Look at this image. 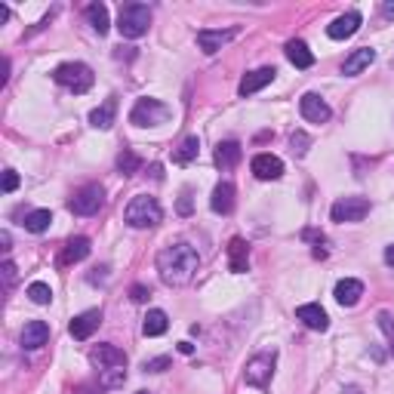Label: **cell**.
I'll return each mask as SVG.
<instances>
[{
	"label": "cell",
	"instance_id": "18",
	"mask_svg": "<svg viewBox=\"0 0 394 394\" xmlns=\"http://www.w3.org/2000/svg\"><path fill=\"white\" fill-rule=\"evenodd\" d=\"M47 342H49V327L44 320H28L22 329V348L34 351V348H44Z\"/></svg>",
	"mask_w": 394,
	"mask_h": 394
},
{
	"label": "cell",
	"instance_id": "8",
	"mask_svg": "<svg viewBox=\"0 0 394 394\" xmlns=\"http://www.w3.org/2000/svg\"><path fill=\"white\" fill-rule=\"evenodd\" d=\"M370 213V200L367 197H339L329 210L333 222H361Z\"/></svg>",
	"mask_w": 394,
	"mask_h": 394
},
{
	"label": "cell",
	"instance_id": "19",
	"mask_svg": "<svg viewBox=\"0 0 394 394\" xmlns=\"http://www.w3.org/2000/svg\"><path fill=\"white\" fill-rule=\"evenodd\" d=\"M372 62H376V49H370V47H361V49H354V53H351L345 62H342V74L354 77V74H361L363 68H370Z\"/></svg>",
	"mask_w": 394,
	"mask_h": 394
},
{
	"label": "cell",
	"instance_id": "30",
	"mask_svg": "<svg viewBox=\"0 0 394 394\" xmlns=\"http://www.w3.org/2000/svg\"><path fill=\"white\" fill-rule=\"evenodd\" d=\"M139 167H142V157L136 151H130V148H124V151L117 154V170L124 176H136L139 173Z\"/></svg>",
	"mask_w": 394,
	"mask_h": 394
},
{
	"label": "cell",
	"instance_id": "11",
	"mask_svg": "<svg viewBox=\"0 0 394 394\" xmlns=\"http://www.w3.org/2000/svg\"><path fill=\"white\" fill-rule=\"evenodd\" d=\"M99 324H102V311H99V308H90V311L77 314V318L71 320L68 333L74 336L77 342H83V339H90V336L96 333V329H99Z\"/></svg>",
	"mask_w": 394,
	"mask_h": 394
},
{
	"label": "cell",
	"instance_id": "26",
	"mask_svg": "<svg viewBox=\"0 0 394 394\" xmlns=\"http://www.w3.org/2000/svg\"><path fill=\"white\" fill-rule=\"evenodd\" d=\"M87 19H90L92 31H96L99 38H102V34H108L111 22H108V6H105V3H90L87 6Z\"/></svg>",
	"mask_w": 394,
	"mask_h": 394
},
{
	"label": "cell",
	"instance_id": "16",
	"mask_svg": "<svg viewBox=\"0 0 394 394\" xmlns=\"http://www.w3.org/2000/svg\"><path fill=\"white\" fill-rule=\"evenodd\" d=\"M228 268L234 274H243L249 268V243L243 238H231L228 240Z\"/></svg>",
	"mask_w": 394,
	"mask_h": 394
},
{
	"label": "cell",
	"instance_id": "23",
	"mask_svg": "<svg viewBox=\"0 0 394 394\" xmlns=\"http://www.w3.org/2000/svg\"><path fill=\"white\" fill-rule=\"evenodd\" d=\"M240 157H243L240 142H234V139L219 142V148H216V167L219 170H234L240 163Z\"/></svg>",
	"mask_w": 394,
	"mask_h": 394
},
{
	"label": "cell",
	"instance_id": "42",
	"mask_svg": "<svg viewBox=\"0 0 394 394\" xmlns=\"http://www.w3.org/2000/svg\"><path fill=\"white\" fill-rule=\"evenodd\" d=\"M151 176L157 179V182H161V179H163V167H161V163H151Z\"/></svg>",
	"mask_w": 394,
	"mask_h": 394
},
{
	"label": "cell",
	"instance_id": "34",
	"mask_svg": "<svg viewBox=\"0 0 394 394\" xmlns=\"http://www.w3.org/2000/svg\"><path fill=\"white\" fill-rule=\"evenodd\" d=\"M376 324H379V329H382L385 336H388L391 351H394V318H391L388 311H379V314H376Z\"/></svg>",
	"mask_w": 394,
	"mask_h": 394
},
{
	"label": "cell",
	"instance_id": "4",
	"mask_svg": "<svg viewBox=\"0 0 394 394\" xmlns=\"http://www.w3.org/2000/svg\"><path fill=\"white\" fill-rule=\"evenodd\" d=\"M148 25H151V10L145 3H126L120 6V16H117V31L120 38H142L148 34Z\"/></svg>",
	"mask_w": 394,
	"mask_h": 394
},
{
	"label": "cell",
	"instance_id": "31",
	"mask_svg": "<svg viewBox=\"0 0 394 394\" xmlns=\"http://www.w3.org/2000/svg\"><path fill=\"white\" fill-rule=\"evenodd\" d=\"M126 382V370L117 367V370H102L99 372V388H120Z\"/></svg>",
	"mask_w": 394,
	"mask_h": 394
},
{
	"label": "cell",
	"instance_id": "20",
	"mask_svg": "<svg viewBox=\"0 0 394 394\" xmlns=\"http://www.w3.org/2000/svg\"><path fill=\"white\" fill-rule=\"evenodd\" d=\"M87 256H90V238H71L65 243V249H62V256H59V265L68 268V265L83 262Z\"/></svg>",
	"mask_w": 394,
	"mask_h": 394
},
{
	"label": "cell",
	"instance_id": "13",
	"mask_svg": "<svg viewBox=\"0 0 394 394\" xmlns=\"http://www.w3.org/2000/svg\"><path fill=\"white\" fill-rule=\"evenodd\" d=\"M92 367H99V372L102 370H117V367H126V354L120 351L117 345H99L96 351L90 354Z\"/></svg>",
	"mask_w": 394,
	"mask_h": 394
},
{
	"label": "cell",
	"instance_id": "32",
	"mask_svg": "<svg viewBox=\"0 0 394 394\" xmlns=\"http://www.w3.org/2000/svg\"><path fill=\"white\" fill-rule=\"evenodd\" d=\"M28 299H31L34 305H49L53 302V290H49V284H44V281H34L28 286Z\"/></svg>",
	"mask_w": 394,
	"mask_h": 394
},
{
	"label": "cell",
	"instance_id": "28",
	"mask_svg": "<svg viewBox=\"0 0 394 394\" xmlns=\"http://www.w3.org/2000/svg\"><path fill=\"white\" fill-rule=\"evenodd\" d=\"M197 154H200V139L197 136H185V139L179 142V148L173 151V163H191Z\"/></svg>",
	"mask_w": 394,
	"mask_h": 394
},
{
	"label": "cell",
	"instance_id": "3",
	"mask_svg": "<svg viewBox=\"0 0 394 394\" xmlns=\"http://www.w3.org/2000/svg\"><path fill=\"white\" fill-rule=\"evenodd\" d=\"M53 81L59 83V87H65L81 96V92H87L92 87L96 74H92V68L83 65V62H62V65L53 71Z\"/></svg>",
	"mask_w": 394,
	"mask_h": 394
},
{
	"label": "cell",
	"instance_id": "14",
	"mask_svg": "<svg viewBox=\"0 0 394 394\" xmlns=\"http://www.w3.org/2000/svg\"><path fill=\"white\" fill-rule=\"evenodd\" d=\"M296 318L302 320V324L308 329H318V333H327L329 329V318H327V311L320 305H314V302H308V305H299L296 308Z\"/></svg>",
	"mask_w": 394,
	"mask_h": 394
},
{
	"label": "cell",
	"instance_id": "44",
	"mask_svg": "<svg viewBox=\"0 0 394 394\" xmlns=\"http://www.w3.org/2000/svg\"><path fill=\"white\" fill-rule=\"evenodd\" d=\"M0 243H3V249H6V253H10V231H3V234H0Z\"/></svg>",
	"mask_w": 394,
	"mask_h": 394
},
{
	"label": "cell",
	"instance_id": "45",
	"mask_svg": "<svg viewBox=\"0 0 394 394\" xmlns=\"http://www.w3.org/2000/svg\"><path fill=\"white\" fill-rule=\"evenodd\" d=\"M382 13L385 16H394V3H382Z\"/></svg>",
	"mask_w": 394,
	"mask_h": 394
},
{
	"label": "cell",
	"instance_id": "10",
	"mask_svg": "<svg viewBox=\"0 0 394 394\" xmlns=\"http://www.w3.org/2000/svg\"><path fill=\"white\" fill-rule=\"evenodd\" d=\"M299 111H302V117H305V120H311V124H327V120L333 117L329 105L318 96V92H305L302 102H299Z\"/></svg>",
	"mask_w": 394,
	"mask_h": 394
},
{
	"label": "cell",
	"instance_id": "46",
	"mask_svg": "<svg viewBox=\"0 0 394 394\" xmlns=\"http://www.w3.org/2000/svg\"><path fill=\"white\" fill-rule=\"evenodd\" d=\"M136 394H151V391H136Z\"/></svg>",
	"mask_w": 394,
	"mask_h": 394
},
{
	"label": "cell",
	"instance_id": "2",
	"mask_svg": "<svg viewBox=\"0 0 394 394\" xmlns=\"http://www.w3.org/2000/svg\"><path fill=\"white\" fill-rule=\"evenodd\" d=\"M163 219V210L157 204V197L151 195H136L124 210V222L130 228H154Z\"/></svg>",
	"mask_w": 394,
	"mask_h": 394
},
{
	"label": "cell",
	"instance_id": "5",
	"mask_svg": "<svg viewBox=\"0 0 394 394\" xmlns=\"http://www.w3.org/2000/svg\"><path fill=\"white\" fill-rule=\"evenodd\" d=\"M274 363H277V351H259L243 367V382L253 385V388H268L271 376H274Z\"/></svg>",
	"mask_w": 394,
	"mask_h": 394
},
{
	"label": "cell",
	"instance_id": "17",
	"mask_svg": "<svg viewBox=\"0 0 394 394\" xmlns=\"http://www.w3.org/2000/svg\"><path fill=\"white\" fill-rule=\"evenodd\" d=\"M274 74H277L274 68H256V71H249V74L240 81L238 92H240V96H253V92H259L262 87H268V83L274 81Z\"/></svg>",
	"mask_w": 394,
	"mask_h": 394
},
{
	"label": "cell",
	"instance_id": "15",
	"mask_svg": "<svg viewBox=\"0 0 394 394\" xmlns=\"http://www.w3.org/2000/svg\"><path fill=\"white\" fill-rule=\"evenodd\" d=\"M361 13L357 10H351V13H345V16H339L333 25H327V34L333 40H345V38H351V34H357V28H361Z\"/></svg>",
	"mask_w": 394,
	"mask_h": 394
},
{
	"label": "cell",
	"instance_id": "37",
	"mask_svg": "<svg viewBox=\"0 0 394 394\" xmlns=\"http://www.w3.org/2000/svg\"><path fill=\"white\" fill-rule=\"evenodd\" d=\"M16 188H19V173L16 170H6L3 173V191L10 195V191H16Z\"/></svg>",
	"mask_w": 394,
	"mask_h": 394
},
{
	"label": "cell",
	"instance_id": "6",
	"mask_svg": "<svg viewBox=\"0 0 394 394\" xmlns=\"http://www.w3.org/2000/svg\"><path fill=\"white\" fill-rule=\"evenodd\" d=\"M167 117H170V108L161 99H139L130 111V124H136V126H157Z\"/></svg>",
	"mask_w": 394,
	"mask_h": 394
},
{
	"label": "cell",
	"instance_id": "24",
	"mask_svg": "<svg viewBox=\"0 0 394 394\" xmlns=\"http://www.w3.org/2000/svg\"><path fill=\"white\" fill-rule=\"evenodd\" d=\"M114 117H117V102H114V99H108V102H102L99 108L90 111V124L96 126V130H111Z\"/></svg>",
	"mask_w": 394,
	"mask_h": 394
},
{
	"label": "cell",
	"instance_id": "27",
	"mask_svg": "<svg viewBox=\"0 0 394 394\" xmlns=\"http://www.w3.org/2000/svg\"><path fill=\"white\" fill-rule=\"evenodd\" d=\"M167 327H170L167 311L154 308V311H148V314H145V324H142V333H145V336H163V333H167Z\"/></svg>",
	"mask_w": 394,
	"mask_h": 394
},
{
	"label": "cell",
	"instance_id": "21",
	"mask_svg": "<svg viewBox=\"0 0 394 394\" xmlns=\"http://www.w3.org/2000/svg\"><path fill=\"white\" fill-rule=\"evenodd\" d=\"M363 296V284L354 281V277H345V281L336 284V302L345 305V308H354Z\"/></svg>",
	"mask_w": 394,
	"mask_h": 394
},
{
	"label": "cell",
	"instance_id": "35",
	"mask_svg": "<svg viewBox=\"0 0 394 394\" xmlns=\"http://www.w3.org/2000/svg\"><path fill=\"white\" fill-rule=\"evenodd\" d=\"M170 363H173V361H170L167 354H161V357H151V361L142 363V370H145V372H163V370H170Z\"/></svg>",
	"mask_w": 394,
	"mask_h": 394
},
{
	"label": "cell",
	"instance_id": "25",
	"mask_svg": "<svg viewBox=\"0 0 394 394\" xmlns=\"http://www.w3.org/2000/svg\"><path fill=\"white\" fill-rule=\"evenodd\" d=\"M286 59H290L296 68H302V71L314 65V53L308 49L305 40H290V44H286Z\"/></svg>",
	"mask_w": 394,
	"mask_h": 394
},
{
	"label": "cell",
	"instance_id": "29",
	"mask_svg": "<svg viewBox=\"0 0 394 394\" xmlns=\"http://www.w3.org/2000/svg\"><path fill=\"white\" fill-rule=\"evenodd\" d=\"M49 222H53V213H49V210H31V213L25 216L22 225H25L31 234H44L47 228H49Z\"/></svg>",
	"mask_w": 394,
	"mask_h": 394
},
{
	"label": "cell",
	"instance_id": "41",
	"mask_svg": "<svg viewBox=\"0 0 394 394\" xmlns=\"http://www.w3.org/2000/svg\"><path fill=\"white\" fill-rule=\"evenodd\" d=\"M179 351H182V354H195V345H191V342H179Z\"/></svg>",
	"mask_w": 394,
	"mask_h": 394
},
{
	"label": "cell",
	"instance_id": "22",
	"mask_svg": "<svg viewBox=\"0 0 394 394\" xmlns=\"http://www.w3.org/2000/svg\"><path fill=\"white\" fill-rule=\"evenodd\" d=\"M210 206H213V213H219V216H228V213L234 210V185L231 182H219L216 188H213Z\"/></svg>",
	"mask_w": 394,
	"mask_h": 394
},
{
	"label": "cell",
	"instance_id": "1",
	"mask_svg": "<svg viewBox=\"0 0 394 394\" xmlns=\"http://www.w3.org/2000/svg\"><path fill=\"white\" fill-rule=\"evenodd\" d=\"M200 265V256L191 243H170L157 253V271H161V281L167 286H185L195 277Z\"/></svg>",
	"mask_w": 394,
	"mask_h": 394
},
{
	"label": "cell",
	"instance_id": "39",
	"mask_svg": "<svg viewBox=\"0 0 394 394\" xmlns=\"http://www.w3.org/2000/svg\"><path fill=\"white\" fill-rule=\"evenodd\" d=\"M3 281H6V290H10V286L16 284V265H13L10 259L3 262Z\"/></svg>",
	"mask_w": 394,
	"mask_h": 394
},
{
	"label": "cell",
	"instance_id": "12",
	"mask_svg": "<svg viewBox=\"0 0 394 394\" xmlns=\"http://www.w3.org/2000/svg\"><path fill=\"white\" fill-rule=\"evenodd\" d=\"M234 38H238V28H228V31H210V28H200L197 31V47L204 49L206 56H213Z\"/></svg>",
	"mask_w": 394,
	"mask_h": 394
},
{
	"label": "cell",
	"instance_id": "7",
	"mask_svg": "<svg viewBox=\"0 0 394 394\" xmlns=\"http://www.w3.org/2000/svg\"><path fill=\"white\" fill-rule=\"evenodd\" d=\"M102 204H105L102 185H83V188L68 200V210L74 213V216H96V213L102 210Z\"/></svg>",
	"mask_w": 394,
	"mask_h": 394
},
{
	"label": "cell",
	"instance_id": "9",
	"mask_svg": "<svg viewBox=\"0 0 394 394\" xmlns=\"http://www.w3.org/2000/svg\"><path fill=\"white\" fill-rule=\"evenodd\" d=\"M249 170H253V176L262 179V182H274V179L284 176V161L274 154H256Z\"/></svg>",
	"mask_w": 394,
	"mask_h": 394
},
{
	"label": "cell",
	"instance_id": "38",
	"mask_svg": "<svg viewBox=\"0 0 394 394\" xmlns=\"http://www.w3.org/2000/svg\"><path fill=\"white\" fill-rule=\"evenodd\" d=\"M176 210H179V216H191V191H182V197H179Z\"/></svg>",
	"mask_w": 394,
	"mask_h": 394
},
{
	"label": "cell",
	"instance_id": "40",
	"mask_svg": "<svg viewBox=\"0 0 394 394\" xmlns=\"http://www.w3.org/2000/svg\"><path fill=\"white\" fill-rule=\"evenodd\" d=\"M74 394H102V388H96V385H77Z\"/></svg>",
	"mask_w": 394,
	"mask_h": 394
},
{
	"label": "cell",
	"instance_id": "33",
	"mask_svg": "<svg viewBox=\"0 0 394 394\" xmlns=\"http://www.w3.org/2000/svg\"><path fill=\"white\" fill-rule=\"evenodd\" d=\"M290 145H293V154H296V157H302V154L308 151V145H311V136L302 133V130H296V133L290 136Z\"/></svg>",
	"mask_w": 394,
	"mask_h": 394
},
{
	"label": "cell",
	"instance_id": "43",
	"mask_svg": "<svg viewBox=\"0 0 394 394\" xmlns=\"http://www.w3.org/2000/svg\"><path fill=\"white\" fill-rule=\"evenodd\" d=\"M385 262L394 268V243H391V247H385Z\"/></svg>",
	"mask_w": 394,
	"mask_h": 394
},
{
	"label": "cell",
	"instance_id": "36",
	"mask_svg": "<svg viewBox=\"0 0 394 394\" xmlns=\"http://www.w3.org/2000/svg\"><path fill=\"white\" fill-rule=\"evenodd\" d=\"M130 299H133V302H148V299H151V290H148V286H142V284H136L133 290H130Z\"/></svg>",
	"mask_w": 394,
	"mask_h": 394
}]
</instances>
